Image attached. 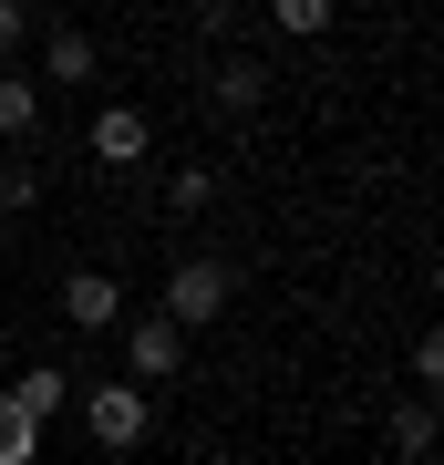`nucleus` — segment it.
<instances>
[{
	"label": "nucleus",
	"instance_id": "1",
	"mask_svg": "<svg viewBox=\"0 0 444 465\" xmlns=\"http://www.w3.org/2000/svg\"><path fill=\"white\" fill-rule=\"evenodd\" d=\"M228 300H238V269H228V259L186 249L176 269H165V321H176V331H207V321L228 311Z\"/></svg>",
	"mask_w": 444,
	"mask_h": 465
},
{
	"label": "nucleus",
	"instance_id": "2",
	"mask_svg": "<svg viewBox=\"0 0 444 465\" xmlns=\"http://www.w3.org/2000/svg\"><path fill=\"white\" fill-rule=\"evenodd\" d=\"M83 403V434H94V445L104 455H134V445H145V424H155V403H145V382H94V393H73Z\"/></svg>",
	"mask_w": 444,
	"mask_h": 465
},
{
	"label": "nucleus",
	"instance_id": "3",
	"mask_svg": "<svg viewBox=\"0 0 444 465\" xmlns=\"http://www.w3.org/2000/svg\"><path fill=\"white\" fill-rule=\"evenodd\" d=\"M114 331H124V382H145V393H155V382L186 372V331H176L165 311H134V321H114Z\"/></svg>",
	"mask_w": 444,
	"mask_h": 465
},
{
	"label": "nucleus",
	"instance_id": "4",
	"mask_svg": "<svg viewBox=\"0 0 444 465\" xmlns=\"http://www.w3.org/2000/svg\"><path fill=\"white\" fill-rule=\"evenodd\" d=\"M63 321H73V331H114V321H124V280H114V269H73V280H63Z\"/></svg>",
	"mask_w": 444,
	"mask_h": 465
},
{
	"label": "nucleus",
	"instance_id": "5",
	"mask_svg": "<svg viewBox=\"0 0 444 465\" xmlns=\"http://www.w3.org/2000/svg\"><path fill=\"white\" fill-rule=\"evenodd\" d=\"M207 104H217V114H259V104H269V63H259V52H228V63H217L207 73Z\"/></svg>",
	"mask_w": 444,
	"mask_h": 465
},
{
	"label": "nucleus",
	"instance_id": "6",
	"mask_svg": "<svg viewBox=\"0 0 444 465\" xmlns=\"http://www.w3.org/2000/svg\"><path fill=\"white\" fill-rule=\"evenodd\" d=\"M145 155H155L145 114H134V104H104L94 114V166H145Z\"/></svg>",
	"mask_w": 444,
	"mask_h": 465
},
{
	"label": "nucleus",
	"instance_id": "7",
	"mask_svg": "<svg viewBox=\"0 0 444 465\" xmlns=\"http://www.w3.org/2000/svg\"><path fill=\"white\" fill-rule=\"evenodd\" d=\"M73 393H83V382H73L63 362H32V372H21V382H11V403H21V414H32V424H52V414H63V403H73Z\"/></svg>",
	"mask_w": 444,
	"mask_h": 465
},
{
	"label": "nucleus",
	"instance_id": "8",
	"mask_svg": "<svg viewBox=\"0 0 444 465\" xmlns=\"http://www.w3.org/2000/svg\"><path fill=\"white\" fill-rule=\"evenodd\" d=\"M32 124H42V84L32 73H0V145H21Z\"/></svg>",
	"mask_w": 444,
	"mask_h": 465
},
{
	"label": "nucleus",
	"instance_id": "9",
	"mask_svg": "<svg viewBox=\"0 0 444 465\" xmlns=\"http://www.w3.org/2000/svg\"><path fill=\"white\" fill-rule=\"evenodd\" d=\"M52 94H63V84H94V73H104V52H94V32H52Z\"/></svg>",
	"mask_w": 444,
	"mask_h": 465
},
{
	"label": "nucleus",
	"instance_id": "10",
	"mask_svg": "<svg viewBox=\"0 0 444 465\" xmlns=\"http://www.w3.org/2000/svg\"><path fill=\"white\" fill-rule=\"evenodd\" d=\"M0 465H42V424L11 403V382H0Z\"/></svg>",
	"mask_w": 444,
	"mask_h": 465
},
{
	"label": "nucleus",
	"instance_id": "11",
	"mask_svg": "<svg viewBox=\"0 0 444 465\" xmlns=\"http://www.w3.org/2000/svg\"><path fill=\"white\" fill-rule=\"evenodd\" d=\"M331 11H341V0H269V21H280L290 42H321V32H331Z\"/></svg>",
	"mask_w": 444,
	"mask_h": 465
},
{
	"label": "nucleus",
	"instance_id": "12",
	"mask_svg": "<svg viewBox=\"0 0 444 465\" xmlns=\"http://www.w3.org/2000/svg\"><path fill=\"white\" fill-rule=\"evenodd\" d=\"M32 207H42V166L0 155V217H32Z\"/></svg>",
	"mask_w": 444,
	"mask_h": 465
},
{
	"label": "nucleus",
	"instance_id": "13",
	"mask_svg": "<svg viewBox=\"0 0 444 465\" xmlns=\"http://www.w3.org/2000/svg\"><path fill=\"white\" fill-rule=\"evenodd\" d=\"M217 197V166H176V176H165V207H176V217H197Z\"/></svg>",
	"mask_w": 444,
	"mask_h": 465
},
{
	"label": "nucleus",
	"instance_id": "14",
	"mask_svg": "<svg viewBox=\"0 0 444 465\" xmlns=\"http://www.w3.org/2000/svg\"><path fill=\"white\" fill-rule=\"evenodd\" d=\"M393 445L403 455H434V403H393Z\"/></svg>",
	"mask_w": 444,
	"mask_h": 465
},
{
	"label": "nucleus",
	"instance_id": "15",
	"mask_svg": "<svg viewBox=\"0 0 444 465\" xmlns=\"http://www.w3.org/2000/svg\"><path fill=\"white\" fill-rule=\"evenodd\" d=\"M434 382H444V341L424 331V341H413V393H434Z\"/></svg>",
	"mask_w": 444,
	"mask_h": 465
},
{
	"label": "nucleus",
	"instance_id": "16",
	"mask_svg": "<svg viewBox=\"0 0 444 465\" xmlns=\"http://www.w3.org/2000/svg\"><path fill=\"white\" fill-rule=\"evenodd\" d=\"M21 32H32V0H0V63L21 52Z\"/></svg>",
	"mask_w": 444,
	"mask_h": 465
}]
</instances>
